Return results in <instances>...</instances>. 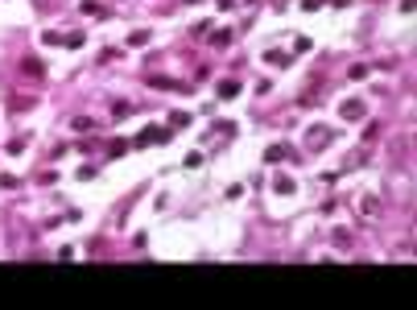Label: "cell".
<instances>
[{
    "label": "cell",
    "instance_id": "1",
    "mask_svg": "<svg viewBox=\"0 0 417 310\" xmlns=\"http://www.w3.org/2000/svg\"><path fill=\"white\" fill-rule=\"evenodd\" d=\"M232 96H240V79H223L219 83V100H232Z\"/></svg>",
    "mask_w": 417,
    "mask_h": 310
},
{
    "label": "cell",
    "instance_id": "2",
    "mask_svg": "<svg viewBox=\"0 0 417 310\" xmlns=\"http://www.w3.org/2000/svg\"><path fill=\"white\" fill-rule=\"evenodd\" d=\"M343 116H347V120H360V116H364V104H360V100H347V104H343Z\"/></svg>",
    "mask_w": 417,
    "mask_h": 310
},
{
    "label": "cell",
    "instance_id": "3",
    "mask_svg": "<svg viewBox=\"0 0 417 310\" xmlns=\"http://www.w3.org/2000/svg\"><path fill=\"white\" fill-rule=\"evenodd\" d=\"M42 67H46L42 58H25V62H21V71H25V75H38V79H42Z\"/></svg>",
    "mask_w": 417,
    "mask_h": 310
},
{
    "label": "cell",
    "instance_id": "4",
    "mask_svg": "<svg viewBox=\"0 0 417 310\" xmlns=\"http://www.w3.org/2000/svg\"><path fill=\"white\" fill-rule=\"evenodd\" d=\"M128 46H133V50H137V46H149V34H145V29H137V34H128Z\"/></svg>",
    "mask_w": 417,
    "mask_h": 310
},
{
    "label": "cell",
    "instance_id": "5",
    "mask_svg": "<svg viewBox=\"0 0 417 310\" xmlns=\"http://www.w3.org/2000/svg\"><path fill=\"white\" fill-rule=\"evenodd\" d=\"M376 207H380V203H376L372 195H364V199H360V211H364V215H376Z\"/></svg>",
    "mask_w": 417,
    "mask_h": 310
},
{
    "label": "cell",
    "instance_id": "6",
    "mask_svg": "<svg viewBox=\"0 0 417 310\" xmlns=\"http://www.w3.org/2000/svg\"><path fill=\"white\" fill-rule=\"evenodd\" d=\"M265 58H269V62H273V67H285V62H290V54H281V50H269V54H265Z\"/></svg>",
    "mask_w": 417,
    "mask_h": 310
},
{
    "label": "cell",
    "instance_id": "7",
    "mask_svg": "<svg viewBox=\"0 0 417 310\" xmlns=\"http://www.w3.org/2000/svg\"><path fill=\"white\" fill-rule=\"evenodd\" d=\"M186 124H190L186 112H174V116H170V129H186Z\"/></svg>",
    "mask_w": 417,
    "mask_h": 310
},
{
    "label": "cell",
    "instance_id": "8",
    "mask_svg": "<svg viewBox=\"0 0 417 310\" xmlns=\"http://www.w3.org/2000/svg\"><path fill=\"white\" fill-rule=\"evenodd\" d=\"M273 186H277V195H294V182H290V178H277Z\"/></svg>",
    "mask_w": 417,
    "mask_h": 310
},
{
    "label": "cell",
    "instance_id": "9",
    "mask_svg": "<svg viewBox=\"0 0 417 310\" xmlns=\"http://www.w3.org/2000/svg\"><path fill=\"white\" fill-rule=\"evenodd\" d=\"M215 133H223V137H232V133H236V124H232V120H219V124H215Z\"/></svg>",
    "mask_w": 417,
    "mask_h": 310
},
{
    "label": "cell",
    "instance_id": "10",
    "mask_svg": "<svg viewBox=\"0 0 417 310\" xmlns=\"http://www.w3.org/2000/svg\"><path fill=\"white\" fill-rule=\"evenodd\" d=\"M219 5H223V9H232V5H236V0H219Z\"/></svg>",
    "mask_w": 417,
    "mask_h": 310
}]
</instances>
